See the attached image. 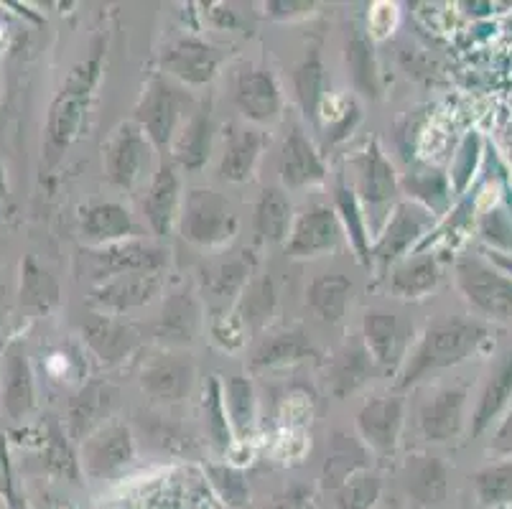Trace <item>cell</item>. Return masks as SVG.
<instances>
[{"label":"cell","mask_w":512,"mask_h":509,"mask_svg":"<svg viewBox=\"0 0 512 509\" xmlns=\"http://www.w3.org/2000/svg\"><path fill=\"white\" fill-rule=\"evenodd\" d=\"M492 329L482 319H469V316H439L423 329L421 339L411 354L406 357L398 372L395 387L408 390L434 375L439 370H449L456 364L467 362L472 354H477L484 344L490 342Z\"/></svg>","instance_id":"cell-1"},{"label":"cell","mask_w":512,"mask_h":509,"mask_svg":"<svg viewBox=\"0 0 512 509\" xmlns=\"http://www.w3.org/2000/svg\"><path fill=\"white\" fill-rule=\"evenodd\" d=\"M102 59H105V41H97L90 54L69 69L67 79L51 100L44 128V146H41V163L46 171L59 166L64 153L79 135L92 97H95L97 82H100Z\"/></svg>","instance_id":"cell-2"},{"label":"cell","mask_w":512,"mask_h":509,"mask_svg":"<svg viewBox=\"0 0 512 509\" xmlns=\"http://www.w3.org/2000/svg\"><path fill=\"white\" fill-rule=\"evenodd\" d=\"M197 110L192 95L179 82L166 74H153L143 87V95L136 105V123L151 138L156 151L169 153L176 133Z\"/></svg>","instance_id":"cell-3"},{"label":"cell","mask_w":512,"mask_h":509,"mask_svg":"<svg viewBox=\"0 0 512 509\" xmlns=\"http://www.w3.org/2000/svg\"><path fill=\"white\" fill-rule=\"evenodd\" d=\"M102 168L107 181L123 191H138L156 174V146L136 120H125L102 148Z\"/></svg>","instance_id":"cell-4"},{"label":"cell","mask_w":512,"mask_h":509,"mask_svg":"<svg viewBox=\"0 0 512 509\" xmlns=\"http://www.w3.org/2000/svg\"><path fill=\"white\" fill-rule=\"evenodd\" d=\"M349 163H352V171H355L352 189L360 199L365 219H370V230L380 235V230H383L390 217V207H395L400 194L395 166L388 161L377 140H370Z\"/></svg>","instance_id":"cell-5"},{"label":"cell","mask_w":512,"mask_h":509,"mask_svg":"<svg viewBox=\"0 0 512 509\" xmlns=\"http://www.w3.org/2000/svg\"><path fill=\"white\" fill-rule=\"evenodd\" d=\"M240 230V217L225 196L214 189H192L184 196L179 232L186 242L217 250L230 245Z\"/></svg>","instance_id":"cell-6"},{"label":"cell","mask_w":512,"mask_h":509,"mask_svg":"<svg viewBox=\"0 0 512 509\" xmlns=\"http://www.w3.org/2000/svg\"><path fill=\"white\" fill-rule=\"evenodd\" d=\"M456 286L464 301L490 321H512V278L490 260L464 255L456 260Z\"/></svg>","instance_id":"cell-7"},{"label":"cell","mask_w":512,"mask_h":509,"mask_svg":"<svg viewBox=\"0 0 512 509\" xmlns=\"http://www.w3.org/2000/svg\"><path fill=\"white\" fill-rule=\"evenodd\" d=\"M82 258H85V270L90 280H95V286L128 273H164L169 268V250L141 240V237L118 242V245L95 247V250L87 247Z\"/></svg>","instance_id":"cell-8"},{"label":"cell","mask_w":512,"mask_h":509,"mask_svg":"<svg viewBox=\"0 0 512 509\" xmlns=\"http://www.w3.org/2000/svg\"><path fill=\"white\" fill-rule=\"evenodd\" d=\"M225 59L227 54L220 46L197 36H179L164 46L158 62L166 77L179 82L181 87H204L220 74Z\"/></svg>","instance_id":"cell-9"},{"label":"cell","mask_w":512,"mask_h":509,"mask_svg":"<svg viewBox=\"0 0 512 509\" xmlns=\"http://www.w3.org/2000/svg\"><path fill=\"white\" fill-rule=\"evenodd\" d=\"M110 509H220L192 471H171Z\"/></svg>","instance_id":"cell-10"},{"label":"cell","mask_w":512,"mask_h":509,"mask_svg":"<svg viewBox=\"0 0 512 509\" xmlns=\"http://www.w3.org/2000/svg\"><path fill=\"white\" fill-rule=\"evenodd\" d=\"M434 219L436 214L423 207V204H418L416 199H411V202H398L393 207V212H390L385 227L380 230V235H377L375 247H372V260H377L380 268L388 270L403 255H408V250L416 247V242L426 235V230L434 224Z\"/></svg>","instance_id":"cell-11"},{"label":"cell","mask_w":512,"mask_h":509,"mask_svg":"<svg viewBox=\"0 0 512 509\" xmlns=\"http://www.w3.org/2000/svg\"><path fill=\"white\" fill-rule=\"evenodd\" d=\"M136 459V438L125 423L110 420L87 436L79 448V466L90 479H105Z\"/></svg>","instance_id":"cell-12"},{"label":"cell","mask_w":512,"mask_h":509,"mask_svg":"<svg viewBox=\"0 0 512 509\" xmlns=\"http://www.w3.org/2000/svg\"><path fill=\"white\" fill-rule=\"evenodd\" d=\"M342 242L344 230L337 217V209L329 207V204H314L293 222L286 252L296 260H311L321 258V255H332L342 247Z\"/></svg>","instance_id":"cell-13"},{"label":"cell","mask_w":512,"mask_h":509,"mask_svg":"<svg viewBox=\"0 0 512 509\" xmlns=\"http://www.w3.org/2000/svg\"><path fill=\"white\" fill-rule=\"evenodd\" d=\"M406 423V403L398 395H380L370 398L357 410V436L370 451L393 454Z\"/></svg>","instance_id":"cell-14"},{"label":"cell","mask_w":512,"mask_h":509,"mask_svg":"<svg viewBox=\"0 0 512 509\" xmlns=\"http://www.w3.org/2000/svg\"><path fill=\"white\" fill-rule=\"evenodd\" d=\"M235 105L255 125H273L283 115L281 84L271 69L245 67L235 79Z\"/></svg>","instance_id":"cell-15"},{"label":"cell","mask_w":512,"mask_h":509,"mask_svg":"<svg viewBox=\"0 0 512 509\" xmlns=\"http://www.w3.org/2000/svg\"><path fill=\"white\" fill-rule=\"evenodd\" d=\"M184 191L179 168L171 161H161L143 196V217L156 237H169L179 227Z\"/></svg>","instance_id":"cell-16"},{"label":"cell","mask_w":512,"mask_h":509,"mask_svg":"<svg viewBox=\"0 0 512 509\" xmlns=\"http://www.w3.org/2000/svg\"><path fill=\"white\" fill-rule=\"evenodd\" d=\"M164 291V273H128L92 288L90 303L107 316H123L148 306Z\"/></svg>","instance_id":"cell-17"},{"label":"cell","mask_w":512,"mask_h":509,"mask_svg":"<svg viewBox=\"0 0 512 509\" xmlns=\"http://www.w3.org/2000/svg\"><path fill=\"white\" fill-rule=\"evenodd\" d=\"M467 387H439L418 408V428L431 443H451L462 436Z\"/></svg>","instance_id":"cell-18"},{"label":"cell","mask_w":512,"mask_h":509,"mask_svg":"<svg viewBox=\"0 0 512 509\" xmlns=\"http://www.w3.org/2000/svg\"><path fill=\"white\" fill-rule=\"evenodd\" d=\"M82 339L95 354L97 362L105 367H115L130 359L141 347V334L136 326L125 324L118 316H107L95 311L82 324Z\"/></svg>","instance_id":"cell-19"},{"label":"cell","mask_w":512,"mask_h":509,"mask_svg":"<svg viewBox=\"0 0 512 509\" xmlns=\"http://www.w3.org/2000/svg\"><path fill=\"white\" fill-rule=\"evenodd\" d=\"M0 405L11 420L29 418L36 408V380L23 344L11 342L0 370Z\"/></svg>","instance_id":"cell-20"},{"label":"cell","mask_w":512,"mask_h":509,"mask_svg":"<svg viewBox=\"0 0 512 509\" xmlns=\"http://www.w3.org/2000/svg\"><path fill=\"white\" fill-rule=\"evenodd\" d=\"M362 344L375 359L377 370H395L408 357V326L390 311L370 308L362 316Z\"/></svg>","instance_id":"cell-21"},{"label":"cell","mask_w":512,"mask_h":509,"mask_svg":"<svg viewBox=\"0 0 512 509\" xmlns=\"http://www.w3.org/2000/svg\"><path fill=\"white\" fill-rule=\"evenodd\" d=\"M194 377H197V370H194L192 359L184 354L166 352L143 367L138 382L148 398L158 400V403H179L192 392Z\"/></svg>","instance_id":"cell-22"},{"label":"cell","mask_w":512,"mask_h":509,"mask_svg":"<svg viewBox=\"0 0 512 509\" xmlns=\"http://www.w3.org/2000/svg\"><path fill=\"white\" fill-rule=\"evenodd\" d=\"M118 387L105 380H92L77 390L69 400L67 410V433L74 441H85L87 436L102 428L118 405Z\"/></svg>","instance_id":"cell-23"},{"label":"cell","mask_w":512,"mask_h":509,"mask_svg":"<svg viewBox=\"0 0 512 509\" xmlns=\"http://www.w3.org/2000/svg\"><path fill=\"white\" fill-rule=\"evenodd\" d=\"M79 237L90 250L136 240L138 227L133 214L118 202H92L79 209Z\"/></svg>","instance_id":"cell-24"},{"label":"cell","mask_w":512,"mask_h":509,"mask_svg":"<svg viewBox=\"0 0 512 509\" xmlns=\"http://www.w3.org/2000/svg\"><path fill=\"white\" fill-rule=\"evenodd\" d=\"M327 181V163L316 151L309 135L293 128L281 148V184L283 189H309Z\"/></svg>","instance_id":"cell-25"},{"label":"cell","mask_w":512,"mask_h":509,"mask_svg":"<svg viewBox=\"0 0 512 509\" xmlns=\"http://www.w3.org/2000/svg\"><path fill=\"white\" fill-rule=\"evenodd\" d=\"M202 326V303L192 288H179L164 301L153 334L166 347H184L192 344Z\"/></svg>","instance_id":"cell-26"},{"label":"cell","mask_w":512,"mask_h":509,"mask_svg":"<svg viewBox=\"0 0 512 509\" xmlns=\"http://www.w3.org/2000/svg\"><path fill=\"white\" fill-rule=\"evenodd\" d=\"M171 163L181 171H199L212 153V112L209 105H199L176 133L169 148Z\"/></svg>","instance_id":"cell-27"},{"label":"cell","mask_w":512,"mask_h":509,"mask_svg":"<svg viewBox=\"0 0 512 509\" xmlns=\"http://www.w3.org/2000/svg\"><path fill=\"white\" fill-rule=\"evenodd\" d=\"M265 151V133L260 128H237L227 138L220 158V176L230 184H245L255 176Z\"/></svg>","instance_id":"cell-28"},{"label":"cell","mask_w":512,"mask_h":509,"mask_svg":"<svg viewBox=\"0 0 512 509\" xmlns=\"http://www.w3.org/2000/svg\"><path fill=\"white\" fill-rule=\"evenodd\" d=\"M512 400V349H507L500 362L492 367L490 377L479 392V403L472 415V436L479 438L500 418Z\"/></svg>","instance_id":"cell-29"},{"label":"cell","mask_w":512,"mask_h":509,"mask_svg":"<svg viewBox=\"0 0 512 509\" xmlns=\"http://www.w3.org/2000/svg\"><path fill=\"white\" fill-rule=\"evenodd\" d=\"M316 357V347L304 331H278L273 336H265L255 347L250 357L253 370H278V367H291L304 359Z\"/></svg>","instance_id":"cell-30"},{"label":"cell","mask_w":512,"mask_h":509,"mask_svg":"<svg viewBox=\"0 0 512 509\" xmlns=\"http://www.w3.org/2000/svg\"><path fill=\"white\" fill-rule=\"evenodd\" d=\"M293 204L286 189L268 186L255 204V232L265 245H286L293 230Z\"/></svg>","instance_id":"cell-31"},{"label":"cell","mask_w":512,"mask_h":509,"mask_svg":"<svg viewBox=\"0 0 512 509\" xmlns=\"http://www.w3.org/2000/svg\"><path fill=\"white\" fill-rule=\"evenodd\" d=\"M250 280V263L248 260H227V263L212 265L202 275L204 298L212 303L217 314L232 311L237 298L248 288Z\"/></svg>","instance_id":"cell-32"},{"label":"cell","mask_w":512,"mask_h":509,"mask_svg":"<svg viewBox=\"0 0 512 509\" xmlns=\"http://www.w3.org/2000/svg\"><path fill=\"white\" fill-rule=\"evenodd\" d=\"M62 298V286L57 275L46 270L34 255L21 260V278H18V301L26 311L34 314H49Z\"/></svg>","instance_id":"cell-33"},{"label":"cell","mask_w":512,"mask_h":509,"mask_svg":"<svg viewBox=\"0 0 512 509\" xmlns=\"http://www.w3.org/2000/svg\"><path fill=\"white\" fill-rule=\"evenodd\" d=\"M441 280L439 260L434 255H416L411 260L395 265L390 273L388 288L393 296L406 298V301H421L428 293H434Z\"/></svg>","instance_id":"cell-34"},{"label":"cell","mask_w":512,"mask_h":509,"mask_svg":"<svg viewBox=\"0 0 512 509\" xmlns=\"http://www.w3.org/2000/svg\"><path fill=\"white\" fill-rule=\"evenodd\" d=\"M375 370L377 364L365 344H349L334 357L332 370H329V390H332L334 398H349L352 392H357L372 380Z\"/></svg>","instance_id":"cell-35"},{"label":"cell","mask_w":512,"mask_h":509,"mask_svg":"<svg viewBox=\"0 0 512 509\" xmlns=\"http://www.w3.org/2000/svg\"><path fill=\"white\" fill-rule=\"evenodd\" d=\"M367 454L370 448L360 441V436H344L337 433L327 451V459H324V487L334 489L337 492L342 484H347L352 476H357L360 471L367 469Z\"/></svg>","instance_id":"cell-36"},{"label":"cell","mask_w":512,"mask_h":509,"mask_svg":"<svg viewBox=\"0 0 512 509\" xmlns=\"http://www.w3.org/2000/svg\"><path fill=\"white\" fill-rule=\"evenodd\" d=\"M349 298H352V280L342 273L319 275L306 288V303L327 324H339L344 319Z\"/></svg>","instance_id":"cell-37"},{"label":"cell","mask_w":512,"mask_h":509,"mask_svg":"<svg viewBox=\"0 0 512 509\" xmlns=\"http://www.w3.org/2000/svg\"><path fill=\"white\" fill-rule=\"evenodd\" d=\"M334 209H337V217L342 222L344 237L349 240V245L355 247L360 263L370 265L372 263V245L370 235H367V219L362 212V204L357 199L355 189L347 186L344 181L337 184V194H334Z\"/></svg>","instance_id":"cell-38"},{"label":"cell","mask_w":512,"mask_h":509,"mask_svg":"<svg viewBox=\"0 0 512 509\" xmlns=\"http://www.w3.org/2000/svg\"><path fill=\"white\" fill-rule=\"evenodd\" d=\"M293 87H296V97L304 110V118L311 123H319V112L324 100H327V74H324V64H321L319 51H311L304 62L293 72Z\"/></svg>","instance_id":"cell-39"},{"label":"cell","mask_w":512,"mask_h":509,"mask_svg":"<svg viewBox=\"0 0 512 509\" xmlns=\"http://www.w3.org/2000/svg\"><path fill=\"white\" fill-rule=\"evenodd\" d=\"M347 69L352 74V84L362 97H370L377 100L380 92H383V82H380V69H377L375 49H372V41L367 36H352L347 44Z\"/></svg>","instance_id":"cell-40"},{"label":"cell","mask_w":512,"mask_h":509,"mask_svg":"<svg viewBox=\"0 0 512 509\" xmlns=\"http://www.w3.org/2000/svg\"><path fill=\"white\" fill-rule=\"evenodd\" d=\"M222 395H225L227 418H230L232 433L237 438L250 436L255 423V413H258V400H255V387L250 377H227L222 385Z\"/></svg>","instance_id":"cell-41"},{"label":"cell","mask_w":512,"mask_h":509,"mask_svg":"<svg viewBox=\"0 0 512 509\" xmlns=\"http://www.w3.org/2000/svg\"><path fill=\"white\" fill-rule=\"evenodd\" d=\"M408 489L423 504H436L449 492V471L436 456H416L408 464Z\"/></svg>","instance_id":"cell-42"},{"label":"cell","mask_w":512,"mask_h":509,"mask_svg":"<svg viewBox=\"0 0 512 509\" xmlns=\"http://www.w3.org/2000/svg\"><path fill=\"white\" fill-rule=\"evenodd\" d=\"M41 456H44V466L49 474L62 476L67 482H77L79 479V471H82L79 456L74 454L72 443L67 441V433H64V428L59 426L57 420H51L49 428H46Z\"/></svg>","instance_id":"cell-43"},{"label":"cell","mask_w":512,"mask_h":509,"mask_svg":"<svg viewBox=\"0 0 512 509\" xmlns=\"http://www.w3.org/2000/svg\"><path fill=\"white\" fill-rule=\"evenodd\" d=\"M472 487L479 502L487 507H505L512 504V459L484 466L472 476Z\"/></svg>","instance_id":"cell-44"},{"label":"cell","mask_w":512,"mask_h":509,"mask_svg":"<svg viewBox=\"0 0 512 509\" xmlns=\"http://www.w3.org/2000/svg\"><path fill=\"white\" fill-rule=\"evenodd\" d=\"M276 301H278L276 286H273V280L268 278V275H263L260 280L248 283V288L242 291L240 306H237L235 311L242 316V321H245L250 329V326H260L268 316L273 314Z\"/></svg>","instance_id":"cell-45"},{"label":"cell","mask_w":512,"mask_h":509,"mask_svg":"<svg viewBox=\"0 0 512 509\" xmlns=\"http://www.w3.org/2000/svg\"><path fill=\"white\" fill-rule=\"evenodd\" d=\"M204 418H207V431L212 443L220 451H227L232 443V426L230 418H227V408H225V395H222V382L217 377L209 380L207 395H204Z\"/></svg>","instance_id":"cell-46"},{"label":"cell","mask_w":512,"mask_h":509,"mask_svg":"<svg viewBox=\"0 0 512 509\" xmlns=\"http://www.w3.org/2000/svg\"><path fill=\"white\" fill-rule=\"evenodd\" d=\"M479 161H482V138H479V133H469L462 140L459 151H456L454 166H451L449 174V184L454 194H464L467 191V186L477 176Z\"/></svg>","instance_id":"cell-47"},{"label":"cell","mask_w":512,"mask_h":509,"mask_svg":"<svg viewBox=\"0 0 512 509\" xmlns=\"http://www.w3.org/2000/svg\"><path fill=\"white\" fill-rule=\"evenodd\" d=\"M377 497H380V479L367 469L337 489L339 509H370Z\"/></svg>","instance_id":"cell-48"},{"label":"cell","mask_w":512,"mask_h":509,"mask_svg":"<svg viewBox=\"0 0 512 509\" xmlns=\"http://www.w3.org/2000/svg\"><path fill=\"white\" fill-rule=\"evenodd\" d=\"M212 339L225 352H240L245 347V339H248V324L242 321L235 308L225 311V314H214Z\"/></svg>","instance_id":"cell-49"},{"label":"cell","mask_w":512,"mask_h":509,"mask_svg":"<svg viewBox=\"0 0 512 509\" xmlns=\"http://www.w3.org/2000/svg\"><path fill=\"white\" fill-rule=\"evenodd\" d=\"M482 237L500 250H512V214L502 209H490L482 222Z\"/></svg>","instance_id":"cell-50"},{"label":"cell","mask_w":512,"mask_h":509,"mask_svg":"<svg viewBox=\"0 0 512 509\" xmlns=\"http://www.w3.org/2000/svg\"><path fill=\"white\" fill-rule=\"evenodd\" d=\"M268 16L273 18H304L314 11V3H268Z\"/></svg>","instance_id":"cell-51"},{"label":"cell","mask_w":512,"mask_h":509,"mask_svg":"<svg viewBox=\"0 0 512 509\" xmlns=\"http://www.w3.org/2000/svg\"><path fill=\"white\" fill-rule=\"evenodd\" d=\"M13 492V474H11V464H8V454H6V441H0V494L8 497Z\"/></svg>","instance_id":"cell-52"},{"label":"cell","mask_w":512,"mask_h":509,"mask_svg":"<svg viewBox=\"0 0 512 509\" xmlns=\"http://www.w3.org/2000/svg\"><path fill=\"white\" fill-rule=\"evenodd\" d=\"M495 448H500V451H512V413L507 415L505 423H502L500 431H497Z\"/></svg>","instance_id":"cell-53"},{"label":"cell","mask_w":512,"mask_h":509,"mask_svg":"<svg viewBox=\"0 0 512 509\" xmlns=\"http://www.w3.org/2000/svg\"><path fill=\"white\" fill-rule=\"evenodd\" d=\"M487 260H490V263H495L500 270H505V273L512 278V258H510V255H505V252L490 250V252H487Z\"/></svg>","instance_id":"cell-54"},{"label":"cell","mask_w":512,"mask_h":509,"mask_svg":"<svg viewBox=\"0 0 512 509\" xmlns=\"http://www.w3.org/2000/svg\"><path fill=\"white\" fill-rule=\"evenodd\" d=\"M214 16V23H217V26L220 28H235L237 26V18H235V13L230 11V8H222V11H209Z\"/></svg>","instance_id":"cell-55"},{"label":"cell","mask_w":512,"mask_h":509,"mask_svg":"<svg viewBox=\"0 0 512 509\" xmlns=\"http://www.w3.org/2000/svg\"><path fill=\"white\" fill-rule=\"evenodd\" d=\"M8 194H11V186H8V171L6 166L0 163V202H6Z\"/></svg>","instance_id":"cell-56"},{"label":"cell","mask_w":512,"mask_h":509,"mask_svg":"<svg viewBox=\"0 0 512 509\" xmlns=\"http://www.w3.org/2000/svg\"><path fill=\"white\" fill-rule=\"evenodd\" d=\"M301 504H304V502H301V497L291 494V497H288L286 502H278L273 509H301Z\"/></svg>","instance_id":"cell-57"},{"label":"cell","mask_w":512,"mask_h":509,"mask_svg":"<svg viewBox=\"0 0 512 509\" xmlns=\"http://www.w3.org/2000/svg\"><path fill=\"white\" fill-rule=\"evenodd\" d=\"M6 504H8V509H18V507H16V497H13V492L6 497Z\"/></svg>","instance_id":"cell-58"},{"label":"cell","mask_w":512,"mask_h":509,"mask_svg":"<svg viewBox=\"0 0 512 509\" xmlns=\"http://www.w3.org/2000/svg\"><path fill=\"white\" fill-rule=\"evenodd\" d=\"M0 509H3V507H0Z\"/></svg>","instance_id":"cell-59"}]
</instances>
